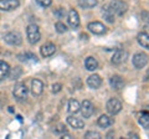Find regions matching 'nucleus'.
<instances>
[{"instance_id":"f257e3e1","label":"nucleus","mask_w":149,"mask_h":139,"mask_svg":"<svg viewBox=\"0 0 149 139\" xmlns=\"http://www.w3.org/2000/svg\"><path fill=\"white\" fill-rule=\"evenodd\" d=\"M26 35H27V39H29V42L32 44V45H35L36 42H39L40 38H41L39 27H37L36 25H34V24H31V25L27 26Z\"/></svg>"},{"instance_id":"f03ea898","label":"nucleus","mask_w":149,"mask_h":139,"mask_svg":"<svg viewBox=\"0 0 149 139\" xmlns=\"http://www.w3.org/2000/svg\"><path fill=\"white\" fill-rule=\"evenodd\" d=\"M109 9H111L112 13L116 14V15L122 16L123 14L127 11L128 5L124 1H122V0H113V1L109 4Z\"/></svg>"},{"instance_id":"7ed1b4c3","label":"nucleus","mask_w":149,"mask_h":139,"mask_svg":"<svg viewBox=\"0 0 149 139\" xmlns=\"http://www.w3.org/2000/svg\"><path fill=\"white\" fill-rule=\"evenodd\" d=\"M27 92H29V90H27L25 83H17V85L14 87L13 93H14V97H15L17 101H24L27 97Z\"/></svg>"},{"instance_id":"20e7f679","label":"nucleus","mask_w":149,"mask_h":139,"mask_svg":"<svg viewBox=\"0 0 149 139\" xmlns=\"http://www.w3.org/2000/svg\"><path fill=\"white\" fill-rule=\"evenodd\" d=\"M4 40H5V42L9 44V45L19 46L22 42V36L19 34L17 31H11V32H9V34H6L5 36H4Z\"/></svg>"},{"instance_id":"39448f33","label":"nucleus","mask_w":149,"mask_h":139,"mask_svg":"<svg viewBox=\"0 0 149 139\" xmlns=\"http://www.w3.org/2000/svg\"><path fill=\"white\" fill-rule=\"evenodd\" d=\"M87 27H88V30H90L92 34H95V35H103V34H106V31H107V27L100 21H92V22L88 24Z\"/></svg>"},{"instance_id":"423d86ee","label":"nucleus","mask_w":149,"mask_h":139,"mask_svg":"<svg viewBox=\"0 0 149 139\" xmlns=\"http://www.w3.org/2000/svg\"><path fill=\"white\" fill-rule=\"evenodd\" d=\"M106 108H107V111H108V113L114 115V114L120 112V109H122V103L116 98H111L108 102H107Z\"/></svg>"},{"instance_id":"0eeeda50","label":"nucleus","mask_w":149,"mask_h":139,"mask_svg":"<svg viewBox=\"0 0 149 139\" xmlns=\"http://www.w3.org/2000/svg\"><path fill=\"white\" fill-rule=\"evenodd\" d=\"M148 63V56L146 54H143V52H139V54H136L134 55V57H133V65H134V67L138 68V70H141Z\"/></svg>"},{"instance_id":"6e6552de","label":"nucleus","mask_w":149,"mask_h":139,"mask_svg":"<svg viewBox=\"0 0 149 139\" xmlns=\"http://www.w3.org/2000/svg\"><path fill=\"white\" fill-rule=\"evenodd\" d=\"M20 5L19 0H0V9L4 11H11L15 10Z\"/></svg>"},{"instance_id":"1a4fd4ad","label":"nucleus","mask_w":149,"mask_h":139,"mask_svg":"<svg viewBox=\"0 0 149 139\" xmlns=\"http://www.w3.org/2000/svg\"><path fill=\"white\" fill-rule=\"evenodd\" d=\"M80 109H81L82 115L85 118H90L91 115L93 114V112H95V107H93V104L88 99H85V101L82 102Z\"/></svg>"},{"instance_id":"9d476101","label":"nucleus","mask_w":149,"mask_h":139,"mask_svg":"<svg viewBox=\"0 0 149 139\" xmlns=\"http://www.w3.org/2000/svg\"><path fill=\"white\" fill-rule=\"evenodd\" d=\"M138 122L141 123V126L144 128L149 129V106H147L143 111L138 113Z\"/></svg>"},{"instance_id":"9b49d317","label":"nucleus","mask_w":149,"mask_h":139,"mask_svg":"<svg viewBox=\"0 0 149 139\" xmlns=\"http://www.w3.org/2000/svg\"><path fill=\"white\" fill-rule=\"evenodd\" d=\"M127 56H128L127 51H124V50H117L114 52L113 57H112V63H113V65H120V63H123L125 60H127Z\"/></svg>"},{"instance_id":"f8f14e48","label":"nucleus","mask_w":149,"mask_h":139,"mask_svg":"<svg viewBox=\"0 0 149 139\" xmlns=\"http://www.w3.org/2000/svg\"><path fill=\"white\" fill-rule=\"evenodd\" d=\"M68 24L71 25V27H73V29L80 26V16H78V13L74 10V9H71L68 13Z\"/></svg>"},{"instance_id":"ddd939ff","label":"nucleus","mask_w":149,"mask_h":139,"mask_svg":"<svg viewBox=\"0 0 149 139\" xmlns=\"http://www.w3.org/2000/svg\"><path fill=\"white\" fill-rule=\"evenodd\" d=\"M87 85L90 86L91 88L97 90V88H100L102 85V78L98 75H91L87 78Z\"/></svg>"},{"instance_id":"4468645a","label":"nucleus","mask_w":149,"mask_h":139,"mask_svg":"<svg viewBox=\"0 0 149 139\" xmlns=\"http://www.w3.org/2000/svg\"><path fill=\"white\" fill-rule=\"evenodd\" d=\"M55 52H56V46L51 42L45 44V45H42V47H41V55H42L44 57L52 56Z\"/></svg>"},{"instance_id":"2eb2a0df","label":"nucleus","mask_w":149,"mask_h":139,"mask_svg":"<svg viewBox=\"0 0 149 139\" xmlns=\"http://www.w3.org/2000/svg\"><path fill=\"white\" fill-rule=\"evenodd\" d=\"M109 83H111V86H112V88L113 90H122L123 88V86H124V81H123V78L120 77V76H112L111 77V80H109Z\"/></svg>"},{"instance_id":"dca6fc26","label":"nucleus","mask_w":149,"mask_h":139,"mask_svg":"<svg viewBox=\"0 0 149 139\" xmlns=\"http://www.w3.org/2000/svg\"><path fill=\"white\" fill-rule=\"evenodd\" d=\"M31 91L34 96H40L44 91V83L40 80H32L31 82Z\"/></svg>"},{"instance_id":"f3484780","label":"nucleus","mask_w":149,"mask_h":139,"mask_svg":"<svg viewBox=\"0 0 149 139\" xmlns=\"http://www.w3.org/2000/svg\"><path fill=\"white\" fill-rule=\"evenodd\" d=\"M67 123L72 128H76V129H81V128L85 127V122H83L82 119H80V118L73 117V115H70V117H67Z\"/></svg>"},{"instance_id":"a211bd4d","label":"nucleus","mask_w":149,"mask_h":139,"mask_svg":"<svg viewBox=\"0 0 149 139\" xmlns=\"http://www.w3.org/2000/svg\"><path fill=\"white\" fill-rule=\"evenodd\" d=\"M10 73V66L5 61H0V81L6 78Z\"/></svg>"},{"instance_id":"6ab92c4d","label":"nucleus","mask_w":149,"mask_h":139,"mask_svg":"<svg viewBox=\"0 0 149 139\" xmlns=\"http://www.w3.org/2000/svg\"><path fill=\"white\" fill-rule=\"evenodd\" d=\"M137 39H138L139 45L149 50V35L147 34V32H141V34H138Z\"/></svg>"},{"instance_id":"aec40b11","label":"nucleus","mask_w":149,"mask_h":139,"mask_svg":"<svg viewBox=\"0 0 149 139\" xmlns=\"http://www.w3.org/2000/svg\"><path fill=\"white\" fill-rule=\"evenodd\" d=\"M85 66L88 71H95V70L98 67V62L95 57H87L85 61Z\"/></svg>"},{"instance_id":"412c9836","label":"nucleus","mask_w":149,"mask_h":139,"mask_svg":"<svg viewBox=\"0 0 149 139\" xmlns=\"http://www.w3.org/2000/svg\"><path fill=\"white\" fill-rule=\"evenodd\" d=\"M78 5L82 9H91L97 5V0H78Z\"/></svg>"},{"instance_id":"4be33fe9","label":"nucleus","mask_w":149,"mask_h":139,"mask_svg":"<svg viewBox=\"0 0 149 139\" xmlns=\"http://www.w3.org/2000/svg\"><path fill=\"white\" fill-rule=\"evenodd\" d=\"M80 103L76 101V99H70L68 101V112L70 113H77L78 111H80Z\"/></svg>"},{"instance_id":"5701e85b","label":"nucleus","mask_w":149,"mask_h":139,"mask_svg":"<svg viewBox=\"0 0 149 139\" xmlns=\"http://www.w3.org/2000/svg\"><path fill=\"white\" fill-rule=\"evenodd\" d=\"M19 60L20 61H25V62H27V61H37V57L35 56L34 54H31V52H25V54H20L19 55Z\"/></svg>"},{"instance_id":"b1692460","label":"nucleus","mask_w":149,"mask_h":139,"mask_svg":"<svg viewBox=\"0 0 149 139\" xmlns=\"http://www.w3.org/2000/svg\"><path fill=\"white\" fill-rule=\"evenodd\" d=\"M112 124V119L108 117V115H101L98 118V126L102 128H107Z\"/></svg>"},{"instance_id":"393cba45","label":"nucleus","mask_w":149,"mask_h":139,"mask_svg":"<svg viewBox=\"0 0 149 139\" xmlns=\"http://www.w3.org/2000/svg\"><path fill=\"white\" fill-rule=\"evenodd\" d=\"M103 16H104V19L108 21V22H113L114 21V14L111 11L109 8H107L106 10L103 11Z\"/></svg>"},{"instance_id":"a878e982","label":"nucleus","mask_w":149,"mask_h":139,"mask_svg":"<svg viewBox=\"0 0 149 139\" xmlns=\"http://www.w3.org/2000/svg\"><path fill=\"white\" fill-rule=\"evenodd\" d=\"M55 27H56V30H57V32H60V34H62V32H66L67 31V26L65 25V24H62V22H56Z\"/></svg>"},{"instance_id":"bb28decb","label":"nucleus","mask_w":149,"mask_h":139,"mask_svg":"<svg viewBox=\"0 0 149 139\" xmlns=\"http://www.w3.org/2000/svg\"><path fill=\"white\" fill-rule=\"evenodd\" d=\"M21 75V68L20 67H15V70L11 72V75L10 77L13 78V80H16V78H19V76Z\"/></svg>"},{"instance_id":"cd10ccee","label":"nucleus","mask_w":149,"mask_h":139,"mask_svg":"<svg viewBox=\"0 0 149 139\" xmlns=\"http://www.w3.org/2000/svg\"><path fill=\"white\" fill-rule=\"evenodd\" d=\"M85 138H96V139H100L101 138V134L97 133V132H87Z\"/></svg>"},{"instance_id":"c85d7f7f","label":"nucleus","mask_w":149,"mask_h":139,"mask_svg":"<svg viewBox=\"0 0 149 139\" xmlns=\"http://www.w3.org/2000/svg\"><path fill=\"white\" fill-rule=\"evenodd\" d=\"M36 3L42 8H47L51 5V0H36Z\"/></svg>"},{"instance_id":"c756f323","label":"nucleus","mask_w":149,"mask_h":139,"mask_svg":"<svg viewBox=\"0 0 149 139\" xmlns=\"http://www.w3.org/2000/svg\"><path fill=\"white\" fill-rule=\"evenodd\" d=\"M141 17H142V20L144 22H149V13L148 11H143L141 14Z\"/></svg>"},{"instance_id":"7c9ffc66","label":"nucleus","mask_w":149,"mask_h":139,"mask_svg":"<svg viewBox=\"0 0 149 139\" xmlns=\"http://www.w3.org/2000/svg\"><path fill=\"white\" fill-rule=\"evenodd\" d=\"M61 91V85L60 83H55V85H52V92L54 93H57V92Z\"/></svg>"},{"instance_id":"2f4dec72","label":"nucleus","mask_w":149,"mask_h":139,"mask_svg":"<svg viewBox=\"0 0 149 139\" xmlns=\"http://www.w3.org/2000/svg\"><path fill=\"white\" fill-rule=\"evenodd\" d=\"M56 133H66V129L63 128V126H60L57 129H55Z\"/></svg>"},{"instance_id":"473e14b6","label":"nucleus","mask_w":149,"mask_h":139,"mask_svg":"<svg viewBox=\"0 0 149 139\" xmlns=\"http://www.w3.org/2000/svg\"><path fill=\"white\" fill-rule=\"evenodd\" d=\"M149 80V71L147 72V75H146V77H144V81H148Z\"/></svg>"},{"instance_id":"72a5a7b5","label":"nucleus","mask_w":149,"mask_h":139,"mask_svg":"<svg viewBox=\"0 0 149 139\" xmlns=\"http://www.w3.org/2000/svg\"><path fill=\"white\" fill-rule=\"evenodd\" d=\"M129 136H130V137H134V138H138V134H133V133H130Z\"/></svg>"},{"instance_id":"f704fd0d","label":"nucleus","mask_w":149,"mask_h":139,"mask_svg":"<svg viewBox=\"0 0 149 139\" xmlns=\"http://www.w3.org/2000/svg\"><path fill=\"white\" fill-rule=\"evenodd\" d=\"M148 30H149V26H148Z\"/></svg>"}]
</instances>
